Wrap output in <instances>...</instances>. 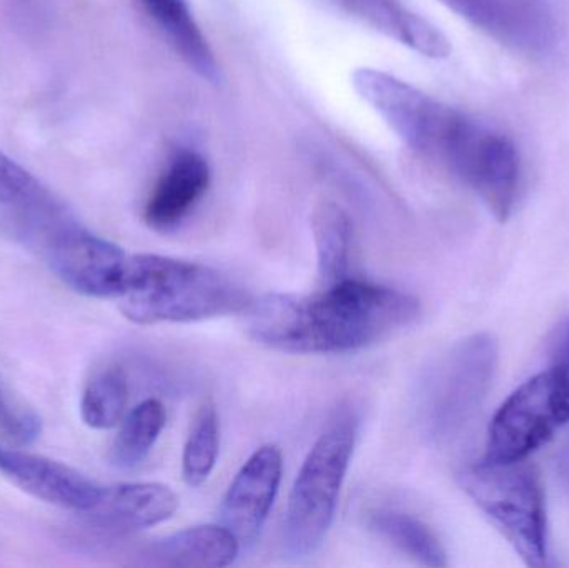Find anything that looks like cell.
Instances as JSON below:
<instances>
[{
	"mask_svg": "<svg viewBox=\"0 0 569 568\" xmlns=\"http://www.w3.org/2000/svg\"><path fill=\"white\" fill-rule=\"evenodd\" d=\"M335 16L360 23L428 59H447L451 42L403 0H313Z\"/></svg>",
	"mask_w": 569,
	"mask_h": 568,
	"instance_id": "8fae6325",
	"label": "cell"
},
{
	"mask_svg": "<svg viewBox=\"0 0 569 568\" xmlns=\"http://www.w3.org/2000/svg\"><path fill=\"white\" fill-rule=\"evenodd\" d=\"M351 86L401 142L460 180L500 222L510 219L521 182L510 136L383 70L361 67Z\"/></svg>",
	"mask_w": 569,
	"mask_h": 568,
	"instance_id": "6da1fadb",
	"label": "cell"
},
{
	"mask_svg": "<svg viewBox=\"0 0 569 568\" xmlns=\"http://www.w3.org/2000/svg\"><path fill=\"white\" fill-rule=\"evenodd\" d=\"M240 542L223 526H197L157 540L143 554L147 566L222 568L236 562Z\"/></svg>",
	"mask_w": 569,
	"mask_h": 568,
	"instance_id": "9a60e30c",
	"label": "cell"
},
{
	"mask_svg": "<svg viewBox=\"0 0 569 568\" xmlns=\"http://www.w3.org/2000/svg\"><path fill=\"white\" fill-rule=\"evenodd\" d=\"M569 422V386L555 367L518 387L495 413L485 459L525 462Z\"/></svg>",
	"mask_w": 569,
	"mask_h": 568,
	"instance_id": "52a82bcc",
	"label": "cell"
},
{
	"mask_svg": "<svg viewBox=\"0 0 569 568\" xmlns=\"http://www.w3.org/2000/svg\"><path fill=\"white\" fill-rule=\"evenodd\" d=\"M220 449V427L216 410L206 407L197 417L182 457V474L190 487H200L216 469Z\"/></svg>",
	"mask_w": 569,
	"mask_h": 568,
	"instance_id": "44dd1931",
	"label": "cell"
},
{
	"mask_svg": "<svg viewBox=\"0 0 569 568\" xmlns=\"http://www.w3.org/2000/svg\"><path fill=\"white\" fill-rule=\"evenodd\" d=\"M490 39L527 57H545L558 40L557 20L545 0H440Z\"/></svg>",
	"mask_w": 569,
	"mask_h": 568,
	"instance_id": "9c48e42d",
	"label": "cell"
},
{
	"mask_svg": "<svg viewBox=\"0 0 569 568\" xmlns=\"http://www.w3.org/2000/svg\"><path fill=\"white\" fill-rule=\"evenodd\" d=\"M500 350L490 333L465 337L425 370L418 419L433 442L457 439L473 422L493 386Z\"/></svg>",
	"mask_w": 569,
	"mask_h": 568,
	"instance_id": "5b68a950",
	"label": "cell"
},
{
	"mask_svg": "<svg viewBox=\"0 0 569 568\" xmlns=\"http://www.w3.org/2000/svg\"><path fill=\"white\" fill-rule=\"evenodd\" d=\"M167 422L166 407L160 400L149 399L136 407L123 419L110 449V462L120 470L139 467L152 452Z\"/></svg>",
	"mask_w": 569,
	"mask_h": 568,
	"instance_id": "ac0fdd59",
	"label": "cell"
},
{
	"mask_svg": "<svg viewBox=\"0 0 569 568\" xmlns=\"http://www.w3.org/2000/svg\"><path fill=\"white\" fill-rule=\"evenodd\" d=\"M129 383L119 367L100 370L83 390L80 416L90 429L109 430L126 416Z\"/></svg>",
	"mask_w": 569,
	"mask_h": 568,
	"instance_id": "ffe728a7",
	"label": "cell"
},
{
	"mask_svg": "<svg viewBox=\"0 0 569 568\" xmlns=\"http://www.w3.org/2000/svg\"><path fill=\"white\" fill-rule=\"evenodd\" d=\"M283 457L279 447L263 446L243 464L223 497L220 519L240 546L259 539L282 482Z\"/></svg>",
	"mask_w": 569,
	"mask_h": 568,
	"instance_id": "30bf717a",
	"label": "cell"
},
{
	"mask_svg": "<svg viewBox=\"0 0 569 568\" xmlns=\"http://www.w3.org/2000/svg\"><path fill=\"white\" fill-rule=\"evenodd\" d=\"M40 419L10 400L0 386V437L13 446H29L40 437Z\"/></svg>",
	"mask_w": 569,
	"mask_h": 568,
	"instance_id": "7402d4cb",
	"label": "cell"
},
{
	"mask_svg": "<svg viewBox=\"0 0 569 568\" xmlns=\"http://www.w3.org/2000/svg\"><path fill=\"white\" fill-rule=\"evenodd\" d=\"M252 299L226 273L187 260L136 253L120 310L140 326L187 323L243 313Z\"/></svg>",
	"mask_w": 569,
	"mask_h": 568,
	"instance_id": "3957f363",
	"label": "cell"
},
{
	"mask_svg": "<svg viewBox=\"0 0 569 568\" xmlns=\"http://www.w3.org/2000/svg\"><path fill=\"white\" fill-rule=\"evenodd\" d=\"M460 484L528 567L548 566L543 489L527 460L471 464L461 470Z\"/></svg>",
	"mask_w": 569,
	"mask_h": 568,
	"instance_id": "8992f818",
	"label": "cell"
},
{
	"mask_svg": "<svg viewBox=\"0 0 569 568\" xmlns=\"http://www.w3.org/2000/svg\"><path fill=\"white\" fill-rule=\"evenodd\" d=\"M49 260L57 277L73 292L119 299L126 290L132 256L102 237L69 227L50 240Z\"/></svg>",
	"mask_w": 569,
	"mask_h": 568,
	"instance_id": "ba28073f",
	"label": "cell"
},
{
	"mask_svg": "<svg viewBox=\"0 0 569 568\" xmlns=\"http://www.w3.org/2000/svg\"><path fill=\"white\" fill-rule=\"evenodd\" d=\"M177 507L176 494L163 484H113L102 486L96 507L86 517L102 529L129 532L166 522Z\"/></svg>",
	"mask_w": 569,
	"mask_h": 568,
	"instance_id": "5bb4252c",
	"label": "cell"
},
{
	"mask_svg": "<svg viewBox=\"0 0 569 568\" xmlns=\"http://www.w3.org/2000/svg\"><path fill=\"white\" fill-rule=\"evenodd\" d=\"M370 527L421 566L445 567L448 564L447 552L437 536L410 514L377 510L370 516Z\"/></svg>",
	"mask_w": 569,
	"mask_h": 568,
	"instance_id": "d6986e66",
	"label": "cell"
},
{
	"mask_svg": "<svg viewBox=\"0 0 569 568\" xmlns=\"http://www.w3.org/2000/svg\"><path fill=\"white\" fill-rule=\"evenodd\" d=\"M149 16L166 33L176 52L199 76L219 80V66L209 40L203 36L187 0H140Z\"/></svg>",
	"mask_w": 569,
	"mask_h": 568,
	"instance_id": "2e32d148",
	"label": "cell"
},
{
	"mask_svg": "<svg viewBox=\"0 0 569 568\" xmlns=\"http://www.w3.org/2000/svg\"><path fill=\"white\" fill-rule=\"evenodd\" d=\"M247 329L257 342L290 353H347L373 346L420 313L410 293L348 279L311 296L252 299Z\"/></svg>",
	"mask_w": 569,
	"mask_h": 568,
	"instance_id": "7a4b0ae2",
	"label": "cell"
},
{
	"mask_svg": "<svg viewBox=\"0 0 569 568\" xmlns=\"http://www.w3.org/2000/svg\"><path fill=\"white\" fill-rule=\"evenodd\" d=\"M560 472L561 477H563V479L567 480V484L569 486V446L567 447V449L563 450V454H561Z\"/></svg>",
	"mask_w": 569,
	"mask_h": 568,
	"instance_id": "d4e9b609",
	"label": "cell"
},
{
	"mask_svg": "<svg viewBox=\"0 0 569 568\" xmlns=\"http://www.w3.org/2000/svg\"><path fill=\"white\" fill-rule=\"evenodd\" d=\"M357 436V412L350 406H341L308 452L284 512L283 549L290 559H307L323 546Z\"/></svg>",
	"mask_w": 569,
	"mask_h": 568,
	"instance_id": "277c9868",
	"label": "cell"
},
{
	"mask_svg": "<svg viewBox=\"0 0 569 568\" xmlns=\"http://www.w3.org/2000/svg\"><path fill=\"white\" fill-rule=\"evenodd\" d=\"M0 472L36 499L87 516L102 486L72 467L47 457L0 446Z\"/></svg>",
	"mask_w": 569,
	"mask_h": 568,
	"instance_id": "7c38bea8",
	"label": "cell"
},
{
	"mask_svg": "<svg viewBox=\"0 0 569 568\" xmlns=\"http://www.w3.org/2000/svg\"><path fill=\"white\" fill-rule=\"evenodd\" d=\"M310 226L321 286H333L348 279L351 247V222L348 213L338 203L327 200L315 207Z\"/></svg>",
	"mask_w": 569,
	"mask_h": 568,
	"instance_id": "e0dca14e",
	"label": "cell"
},
{
	"mask_svg": "<svg viewBox=\"0 0 569 568\" xmlns=\"http://www.w3.org/2000/svg\"><path fill=\"white\" fill-rule=\"evenodd\" d=\"M40 199V187L26 169L0 152V203L26 206Z\"/></svg>",
	"mask_w": 569,
	"mask_h": 568,
	"instance_id": "603a6c76",
	"label": "cell"
},
{
	"mask_svg": "<svg viewBox=\"0 0 569 568\" xmlns=\"http://www.w3.org/2000/svg\"><path fill=\"white\" fill-rule=\"evenodd\" d=\"M555 369L563 376L569 386V326L565 330L563 337H561L560 347H558L557 362H555Z\"/></svg>",
	"mask_w": 569,
	"mask_h": 568,
	"instance_id": "cb8c5ba5",
	"label": "cell"
},
{
	"mask_svg": "<svg viewBox=\"0 0 569 568\" xmlns=\"http://www.w3.org/2000/svg\"><path fill=\"white\" fill-rule=\"evenodd\" d=\"M209 162L193 150H180L153 187L143 210L150 229L167 232L189 217L210 187Z\"/></svg>",
	"mask_w": 569,
	"mask_h": 568,
	"instance_id": "4fadbf2b",
	"label": "cell"
}]
</instances>
